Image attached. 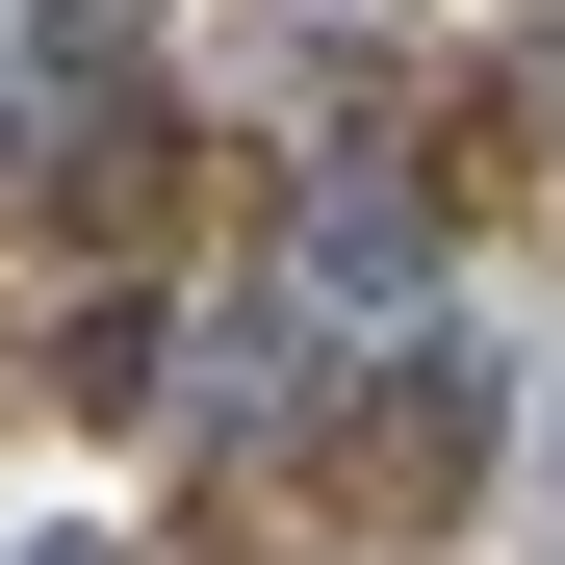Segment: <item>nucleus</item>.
Wrapping results in <instances>:
<instances>
[{
	"instance_id": "obj_1",
	"label": "nucleus",
	"mask_w": 565,
	"mask_h": 565,
	"mask_svg": "<svg viewBox=\"0 0 565 565\" xmlns=\"http://www.w3.org/2000/svg\"><path fill=\"white\" fill-rule=\"evenodd\" d=\"M412 257H437V206H412V180H309V232H282V282H309V309H386Z\"/></svg>"
},
{
	"instance_id": "obj_2",
	"label": "nucleus",
	"mask_w": 565,
	"mask_h": 565,
	"mask_svg": "<svg viewBox=\"0 0 565 565\" xmlns=\"http://www.w3.org/2000/svg\"><path fill=\"white\" fill-rule=\"evenodd\" d=\"M462 437H489V386H386V412L334 437V489H360V514H437V489H462Z\"/></svg>"
}]
</instances>
